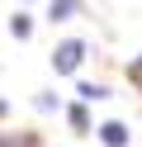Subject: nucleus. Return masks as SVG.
Returning <instances> with one entry per match:
<instances>
[{"instance_id": "1", "label": "nucleus", "mask_w": 142, "mask_h": 147, "mask_svg": "<svg viewBox=\"0 0 142 147\" xmlns=\"http://www.w3.org/2000/svg\"><path fill=\"white\" fill-rule=\"evenodd\" d=\"M81 57H85V43H76V38H66L62 48L52 52V67H57V71H76V67H81Z\"/></svg>"}, {"instance_id": "2", "label": "nucleus", "mask_w": 142, "mask_h": 147, "mask_svg": "<svg viewBox=\"0 0 142 147\" xmlns=\"http://www.w3.org/2000/svg\"><path fill=\"white\" fill-rule=\"evenodd\" d=\"M100 142L104 147H123V142H128V128H123V123H104L100 128Z\"/></svg>"}, {"instance_id": "3", "label": "nucleus", "mask_w": 142, "mask_h": 147, "mask_svg": "<svg viewBox=\"0 0 142 147\" xmlns=\"http://www.w3.org/2000/svg\"><path fill=\"white\" fill-rule=\"evenodd\" d=\"M76 10H81L76 0H52V19H71Z\"/></svg>"}, {"instance_id": "4", "label": "nucleus", "mask_w": 142, "mask_h": 147, "mask_svg": "<svg viewBox=\"0 0 142 147\" xmlns=\"http://www.w3.org/2000/svg\"><path fill=\"white\" fill-rule=\"evenodd\" d=\"M28 29H33L28 14H14V19H9V33H14V38H28Z\"/></svg>"}, {"instance_id": "5", "label": "nucleus", "mask_w": 142, "mask_h": 147, "mask_svg": "<svg viewBox=\"0 0 142 147\" xmlns=\"http://www.w3.org/2000/svg\"><path fill=\"white\" fill-rule=\"evenodd\" d=\"M76 95H81V100H104V86H90V81H85Z\"/></svg>"}, {"instance_id": "6", "label": "nucleus", "mask_w": 142, "mask_h": 147, "mask_svg": "<svg viewBox=\"0 0 142 147\" xmlns=\"http://www.w3.org/2000/svg\"><path fill=\"white\" fill-rule=\"evenodd\" d=\"M71 123H76V128H81V133H85V128H90V119H85V109H81V105H76V109H71Z\"/></svg>"}, {"instance_id": "7", "label": "nucleus", "mask_w": 142, "mask_h": 147, "mask_svg": "<svg viewBox=\"0 0 142 147\" xmlns=\"http://www.w3.org/2000/svg\"><path fill=\"white\" fill-rule=\"evenodd\" d=\"M5 147H33V142H28V138H24V142H14V138H5Z\"/></svg>"}, {"instance_id": "8", "label": "nucleus", "mask_w": 142, "mask_h": 147, "mask_svg": "<svg viewBox=\"0 0 142 147\" xmlns=\"http://www.w3.org/2000/svg\"><path fill=\"white\" fill-rule=\"evenodd\" d=\"M133 81H142V62H137V67H133Z\"/></svg>"}]
</instances>
